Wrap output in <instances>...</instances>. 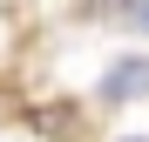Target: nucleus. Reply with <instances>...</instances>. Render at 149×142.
Listing matches in <instances>:
<instances>
[{
  "mask_svg": "<svg viewBox=\"0 0 149 142\" xmlns=\"http://www.w3.org/2000/svg\"><path fill=\"white\" fill-rule=\"evenodd\" d=\"M149 95V54H122L102 81H95V102L102 108H129V102H142Z\"/></svg>",
  "mask_w": 149,
  "mask_h": 142,
  "instance_id": "1",
  "label": "nucleus"
},
{
  "mask_svg": "<svg viewBox=\"0 0 149 142\" xmlns=\"http://www.w3.org/2000/svg\"><path fill=\"white\" fill-rule=\"evenodd\" d=\"M136 27H142V34H149V0H142V7H136Z\"/></svg>",
  "mask_w": 149,
  "mask_h": 142,
  "instance_id": "2",
  "label": "nucleus"
},
{
  "mask_svg": "<svg viewBox=\"0 0 149 142\" xmlns=\"http://www.w3.org/2000/svg\"><path fill=\"white\" fill-rule=\"evenodd\" d=\"M115 142H149V135H115Z\"/></svg>",
  "mask_w": 149,
  "mask_h": 142,
  "instance_id": "3",
  "label": "nucleus"
}]
</instances>
